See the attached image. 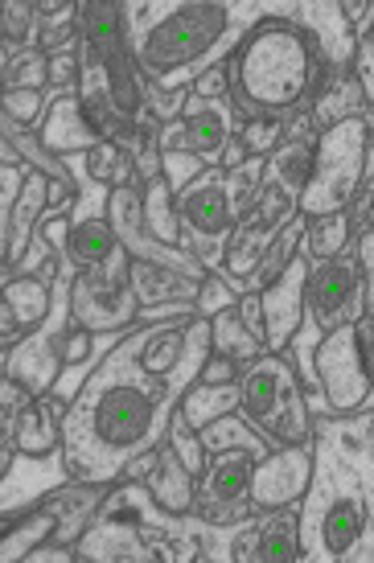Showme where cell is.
I'll list each match as a JSON object with an SVG mask.
<instances>
[{
    "label": "cell",
    "mask_w": 374,
    "mask_h": 563,
    "mask_svg": "<svg viewBox=\"0 0 374 563\" xmlns=\"http://www.w3.org/2000/svg\"><path fill=\"white\" fill-rule=\"evenodd\" d=\"M243 103L260 111H288L317 87V46L293 21H260L234 58Z\"/></svg>",
    "instance_id": "obj_1"
},
{
    "label": "cell",
    "mask_w": 374,
    "mask_h": 563,
    "mask_svg": "<svg viewBox=\"0 0 374 563\" xmlns=\"http://www.w3.org/2000/svg\"><path fill=\"white\" fill-rule=\"evenodd\" d=\"M161 395H165V387L144 391L141 383H120L111 362L99 371V375L87 378V387H82V395H78V404L70 416H75V428L78 432H87L91 444H82L78 453L66 456V470L78 473V465H82V456L87 453L120 456V453H132L136 444H144L156 423V404H161Z\"/></svg>",
    "instance_id": "obj_2"
},
{
    "label": "cell",
    "mask_w": 374,
    "mask_h": 563,
    "mask_svg": "<svg viewBox=\"0 0 374 563\" xmlns=\"http://www.w3.org/2000/svg\"><path fill=\"white\" fill-rule=\"evenodd\" d=\"M239 407H243L248 428L264 444H276V449L309 444L312 437L309 404H305L297 371L280 354L251 362L248 375L239 378Z\"/></svg>",
    "instance_id": "obj_3"
},
{
    "label": "cell",
    "mask_w": 374,
    "mask_h": 563,
    "mask_svg": "<svg viewBox=\"0 0 374 563\" xmlns=\"http://www.w3.org/2000/svg\"><path fill=\"white\" fill-rule=\"evenodd\" d=\"M366 169H371V120L350 115V120L329 124L326 136L312 148V169L305 189L297 194V210L305 219L338 214L354 198Z\"/></svg>",
    "instance_id": "obj_4"
},
{
    "label": "cell",
    "mask_w": 374,
    "mask_h": 563,
    "mask_svg": "<svg viewBox=\"0 0 374 563\" xmlns=\"http://www.w3.org/2000/svg\"><path fill=\"white\" fill-rule=\"evenodd\" d=\"M321 395L333 416H350L371 399V309L362 321L326 329V342L312 354Z\"/></svg>",
    "instance_id": "obj_5"
},
{
    "label": "cell",
    "mask_w": 374,
    "mask_h": 563,
    "mask_svg": "<svg viewBox=\"0 0 374 563\" xmlns=\"http://www.w3.org/2000/svg\"><path fill=\"white\" fill-rule=\"evenodd\" d=\"M222 30H227L222 4H182L177 13H169L161 25L148 30V37L141 42V66L153 75L182 70L194 58H202L222 37Z\"/></svg>",
    "instance_id": "obj_6"
},
{
    "label": "cell",
    "mask_w": 374,
    "mask_h": 563,
    "mask_svg": "<svg viewBox=\"0 0 374 563\" xmlns=\"http://www.w3.org/2000/svg\"><path fill=\"white\" fill-rule=\"evenodd\" d=\"M70 309L82 329H120L136 317V292H132V255L120 243L103 264L87 267L70 292Z\"/></svg>",
    "instance_id": "obj_7"
},
{
    "label": "cell",
    "mask_w": 374,
    "mask_h": 563,
    "mask_svg": "<svg viewBox=\"0 0 374 563\" xmlns=\"http://www.w3.org/2000/svg\"><path fill=\"white\" fill-rule=\"evenodd\" d=\"M312 482V453L309 444H297V449H276L272 456L255 461L248 485V501L251 510H293L305 489Z\"/></svg>",
    "instance_id": "obj_8"
},
{
    "label": "cell",
    "mask_w": 374,
    "mask_h": 563,
    "mask_svg": "<svg viewBox=\"0 0 374 563\" xmlns=\"http://www.w3.org/2000/svg\"><path fill=\"white\" fill-rule=\"evenodd\" d=\"M255 456L260 453H251V449H227L215 461L210 482L202 485V494H194V510H198L202 522L227 527V522H239V518L251 515L248 485H251V470H255Z\"/></svg>",
    "instance_id": "obj_9"
},
{
    "label": "cell",
    "mask_w": 374,
    "mask_h": 563,
    "mask_svg": "<svg viewBox=\"0 0 374 563\" xmlns=\"http://www.w3.org/2000/svg\"><path fill=\"white\" fill-rule=\"evenodd\" d=\"M255 202H260V198H255ZM288 219H293V198H288L280 186H267L264 202L234 227L231 239H227V247H222L227 251V272L248 280L251 272L264 264V251L272 247V235L284 231Z\"/></svg>",
    "instance_id": "obj_10"
},
{
    "label": "cell",
    "mask_w": 374,
    "mask_h": 563,
    "mask_svg": "<svg viewBox=\"0 0 374 563\" xmlns=\"http://www.w3.org/2000/svg\"><path fill=\"white\" fill-rule=\"evenodd\" d=\"M305 276H309V255H293L280 276L264 292H255L264 313V342L272 354H284L297 338L300 313H305Z\"/></svg>",
    "instance_id": "obj_11"
},
{
    "label": "cell",
    "mask_w": 374,
    "mask_h": 563,
    "mask_svg": "<svg viewBox=\"0 0 374 563\" xmlns=\"http://www.w3.org/2000/svg\"><path fill=\"white\" fill-rule=\"evenodd\" d=\"M177 219H186V227L202 239H219L231 231L234 206L227 198V169H206L198 173L182 198H177Z\"/></svg>",
    "instance_id": "obj_12"
},
{
    "label": "cell",
    "mask_w": 374,
    "mask_h": 563,
    "mask_svg": "<svg viewBox=\"0 0 374 563\" xmlns=\"http://www.w3.org/2000/svg\"><path fill=\"white\" fill-rule=\"evenodd\" d=\"M354 292H359V267L342 255H333L317 272L309 267V276H305V309L321 321V329L342 325L345 305L354 300Z\"/></svg>",
    "instance_id": "obj_13"
},
{
    "label": "cell",
    "mask_w": 374,
    "mask_h": 563,
    "mask_svg": "<svg viewBox=\"0 0 374 563\" xmlns=\"http://www.w3.org/2000/svg\"><path fill=\"white\" fill-rule=\"evenodd\" d=\"M227 148V115L202 99H186L173 136L161 132V153H194L198 161H215Z\"/></svg>",
    "instance_id": "obj_14"
},
{
    "label": "cell",
    "mask_w": 374,
    "mask_h": 563,
    "mask_svg": "<svg viewBox=\"0 0 374 563\" xmlns=\"http://www.w3.org/2000/svg\"><path fill=\"white\" fill-rule=\"evenodd\" d=\"M50 313L46 276H21L0 288V342H21Z\"/></svg>",
    "instance_id": "obj_15"
},
{
    "label": "cell",
    "mask_w": 374,
    "mask_h": 563,
    "mask_svg": "<svg viewBox=\"0 0 374 563\" xmlns=\"http://www.w3.org/2000/svg\"><path fill=\"white\" fill-rule=\"evenodd\" d=\"M37 141H42V148L66 157V153H78V148L91 153L103 136H99V128L91 124L82 99H78V95H63V99H54V108L46 111V120L37 124Z\"/></svg>",
    "instance_id": "obj_16"
},
{
    "label": "cell",
    "mask_w": 374,
    "mask_h": 563,
    "mask_svg": "<svg viewBox=\"0 0 374 563\" xmlns=\"http://www.w3.org/2000/svg\"><path fill=\"white\" fill-rule=\"evenodd\" d=\"M66 432V404L54 395H33V404L21 407V416L13 423L16 453L25 456H46L63 444Z\"/></svg>",
    "instance_id": "obj_17"
},
{
    "label": "cell",
    "mask_w": 374,
    "mask_h": 563,
    "mask_svg": "<svg viewBox=\"0 0 374 563\" xmlns=\"http://www.w3.org/2000/svg\"><path fill=\"white\" fill-rule=\"evenodd\" d=\"M66 362L58 354V345L54 342H21L9 354V383L21 387L25 395H46L54 387V378L63 371Z\"/></svg>",
    "instance_id": "obj_18"
},
{
    "label": "cell",
    "mask_w": 374,
    "mask_h": 563,
    "mask_svg": "<svg viewBox=\"0 0 374 563\" xmlns=\"http://www.w3.org/2000/svg\"><path fill=\"white\" fill-rule=\"evenodd\" d=\"M194 473L173 456L169 444H161V461H156L153 477H148V494H153V506L156 510H165V515H189L194 510V482H189Z\"/></svg>",
    "instance_id": "obj_19"
},
{
    "label": "cell",
    "mask_w": 374,
    "mask_h": 563,
    "mask_svg": "<svg viewBox=\"0 0 374 563\" xmlns=\"http://www.w3.org/2000/svg\"><path fill=\"white\" fill-rule=\"evenodd\" d=\"M182 420L202 432L206 423L222 420V416H234L239 411V383H189V391L182 395Z\"/></svg>",
    "instance_id": "obj_20"
},
{
    "label": "cell",
    "mask_w": 374,
    "mask_h": 563,
    "mask_svg": "<svg viewBox=\"0 0 374 563\" xmlns=\"http://www.w3.org/2000/svg\"><path fill=\"white\" fill-rule=\"evenodd\" d=\"M300 531H297V515L288 510H272L264 515V522L255 527V563H293L300 560Z\"/></svg>",
    "instance_id": "obj_21"
},
{
    "label": "cell",
    "mask_w": 374,
    "mask_h": 563,
    "mask_svg": "<svg viewBox=\"0 0 374 563\" xmlns=\"http://www.w3.org/2000/svg\"><path fill=\"white\" fill-rule=\"evenodd\" d=\"M366 531V501L359 498H342L333 501L321 518V543H326V555H345Z\"/></svg>",
    "instance_id": "obj_22"
},
{
    "label": "cell",
    "mask_w": 374,
    "mask_h": 563,
    "mask_svg": "<svg viewBox=\"0 0 374 563\" xmlns=\"http://www.w3.org/2000/svg\"><path fill=\"white\" fill-rule=\"evenodd\" d=\"M210 354H222V358H231V362H255L260 358V338L251 333L248 325H243V317H239V309H222V313H215L210 321Z\"/></svg>",
    "instance_id": "obj_23"
},
{
    "label": "cell",
    "mask_w": 374,
    "mask_h": 563,
    "mask_svg": "<svg viewBox=\"0 0 374 563\" xmlns=\"http://www.w3.org/2000/svg\"><path fill=\"white\" fill-rule=\"evenodd\" d=\"M312 148H317L312 132H297V141H280L276 153L267 157V169L276 173V186H280L284 194H293V189L300 194V189H305L309 169H312Z\"/></svg>",
    "instance_id": "obj_24"
},
{
    "label": "cell",
    "mask_w": 374,
    "mask_h": 563,
    "mask_svg": "<svg viewBox=\"0 0 374 563\" xmlns=\"http://www.w3.org/2000/svg\"><path fill=\"white\" fill-rule=\"evenodd\" d=\"M198 292V284H189L182 272H173L165 264H153V260H132V292H136V305H156V300H173L182 292Z\"/></svg>",
    "instance_id": "obj_25"
},
{
    "label": "cell",
    "mask_w": 374,
    "mask_h": 563,
    "mask_svg": "<svg viewBox=\"0 0 374 563\" xmlns=\"http://www.w3.org/2000/svg\"><path fill=\"white\" fill-rule=\"evenodd\" d=\"M141 219L144 227H148V235H153V243H169V247H177L182 243V219H177V206H173V194L169 186L156 177V181H148V189H144L141 198Z\"/></svg>",
    "instance_id": "obj_26"
},
{
    "label": "cell",
    "mask_w": 374,
    "mask_h": 563,
    "mask_svg": "<svg viewBox=\"0 0 374 563\" xmlns=\"http://www.w3.org/2000/svg\"><path fill=\"white\" fill-rule=\"evenodd\" d=\"M116 243H120V239H116L108 219H82L78 227H70L63 255H70L78 267H95L116 251Z\"/></svg>",
    "instance_id": "obj_27"
},
{
    "label": "cell",
    "mask_w": 374,
    "mask_h": 563,
    "mask_svg": "<svg viewBox=\"0 0 374 563\" xmlns=\"http://www.w3.org/2000/svg\"><path fill=\"white\" fill-rule=\"evenodd\" d=\"M350 235H354V227L338 210V214H326V219H312L309 235H305V251L317 255V260H333V255H342L350 247Z\"/></svg>",
    "instance_id": "obj_28"
},
{
    "label": "cell",
    "mask_w": 374,
    "mask_h": 563,
    "mask_svg": "<svg viewBox=\"0 0 374 563\" xmlns=\"http://www.w3.org/2000/svg\"><path fill=\"white\" fill-rule=\"evenodd\" d=\"M42 87H50L46 49H25L4 66V91H42Z\"/></svg>",
    "instance_id": "obj_29"
},
{
    "label": "cell",
    "mask_w": 374,
    "mask_h": 563,
    "mask_svg": "<svg viewBox=\"0 0 374 563\" xmlns=\"http://www.w3.org/2000/svg\"><path fill=\"white\" fill-rule=\"evenodd\" d=\"M87 161H91V177L99 181V186H111V189H120L128 181V173H132V157H128L120 144H111V141H99L87 153Z\"/></svg>",
    "instance_id": "obj_30"
},
{
    "label": "cell",
    "mask_w": 374,
    "mask_h": 563,
    "mask_svg": "<svg viewBox=\"0 0 374 563\" xmlns=\"http://www.w3.org/2000/svg\"><path fill=\"white\" fill-rule=\"evenodd\" d=\"M284 136V124L280 120H243V128L234 132V141L243 148V157H272L276 153V144Z\"/></svg>",
    "instance_id": "obj_31"
},
{
    "label": "cell",
    "mask_w": 374,
    "mask_h": 563,
    "mask_svg": "<svg viewBox=\"0 0 374 563\" xmlns=\"http://www.w3.org/2000/svg\"><path fill=\"white\" fill-rule=\"evenodd\" d=\"M169 449H173V456L186 465L194 477H202L206 473V449H202V437L189 428L186 420H182V411L169 420Z\"/></svg>",
    "instance_id": "obj_32"
},
{
    "label": "cell",
    "mask_w": 374,
    "mask_h": 563,
    "mask_svg": "<svg viewBox=\"0 0 374 563\" xmlns=\"http://www.w3.org/2000/svg\"><path fill=\"white\" fill-rule=\"evenodd\" d=\"M198 173H202V161L194 153H161V181L169 186V194H182Z\"/></svg>",
    "instance_id": "obj_33"
},
{
    "label": "cell",
    "mask_w": 374,
    "mask_h": 563,
    "mask_svg": "<svg viewBox=\"0 0 374 563\" xmlns=\"http://www.w3.org/2000/svg\"><path fill=\"white\" fill-rule=\"evenodd\" d=\"M0 111L21 128L37 124V111H42V91H0Z\"/></svg>",
    "instance_id": "obj_34"
},
{
    "label": "cell",
    "mask_w": 374,
    "mask_h": 563,
    "mask_svg": "<svg viewBox=\"0 0 374 563\" xmlns=\"http://www.w3.org/2000/svg\"><path fill=\"white\" fill-rule=\"evenodd\" d=\"M231 87V66L227 63H215L206 75H198V79L189 82V99H222V91Z\"/></svg>",
    "instance_id": "obj_35"
},
{
    "label": "cell",
    "mask_w": 374,
    "mask_h": 563,
    "mask_svg": "<svg viewBox=\"0 0 374 563\" xmlns=\"http://www.w3.org/2000/svg\"><path fill=\"white\" fill-rule=\"evenodd\" d=\"M231 305H234V292L222 280L210 276L206 284H198V305H194L198 317H215V313H222V309H231Z\"/></svg>",
    "instance_id": "obj_36"
},
{
    "label": "cell",
    "mask_w": 374,
    "mask_h": 563,
    "mask_svg": "<svg viewBox=\"0 0 374 563\" xmlns=\"http://www.w3.org/2000/svg\"><path fill=\"white\" fill-rule=\"evenodd\" d=\"M54 345H58V354H63L66 366H75V362H82L87 354H91V329L75 325L70 333H63Z\"/></svg>",
    "instance_id": "obj_37"
},
{
    "label": "cell",
    "mask_w": 374,
    "mask_h": 563,
    "mask_svg": "<svg viewBox=\"0 0 374 563\" xmlns=\"http://www.w3.org/2000/svg\"><path fill=\"white\" fill-rule=\"evenodd\" d=\"M198 383H239V362L222 358V354H210L206 366L198 371Z\"/></svg>",
    "instance_id": "obj_38"
},
{
    "label": "cell",
    "mask_w": 374,
    "mask_h": 563,
    "mask_svg": "<svg viewBox=\"0 0 374 563\" xmlns=\"http://www.w3.org/2000/svg\"><path fill=\"white\" fill-rule=\"evenodd\" d=\"M33 235H42L54 247V255H63L66 251V235H70V219L66 214H50L46 222H37V231Z\"/></svg>",
    "instance_id": "obj_39"
},
{
    "label": "cell",
    "mask_w": 374,
    "mask_h": 563,
    "mask_svg": "<svg viewBox=\"0 0 374 563\" xmlns=\"http://www.w3.org/2000/svg\"><path fill=\"white\" fill-rule=\"evenodd\" d=\"M156 461H161V449H144L136 461H128V482H148L156 470Z\"/></svg>",
    "instance_id": "obj_40"
},
{
    "label": "cell",
    "mask_w": 374,
    "mask_h": 563,
    "mask_svg": "<svg viewBox=\"0 0 374 563\" xmlns=\"http://www.w3.org/2000/svg\"><path fill=\"white\" fill-rule=\"evenodd\" d=\"M0 161H4V165H16V148L4 141V136H0Z\"/></svg>",
    "instance_id": "obj_41"
},
{
    "label": "cell",
    "mask_w": 374,
    "mask_h": 563,
    "mask_svg": "<svg viewBox=\"0 0 374 563\" xmlns=\"http://www.w3.org/2000/svg\"><path fill=\"white\" fill-rule=\"evenodd\" d=\"M0 251H4V219H0Z\"/></svg>",
    "instance_id": "obj_42"
}]
</instances>
